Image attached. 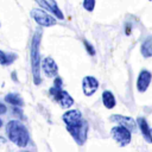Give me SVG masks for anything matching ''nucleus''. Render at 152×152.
Segmentation results:
<instances>
[{
  "label": "nucleus",
  "mask_w": 152,
  "mask_h": 152,
  "mask_svg": "<svg viewBox=\"0 0 152 152\" xmlns=\"http://www.w3.org/2000/svg\"><path fill=\"white\" fill-rule=\"evenodd\" d=\"M42 28H37L34 31V34L32 37L31 42V69H32V76H33V82L36 86H39L42 83V76H40V42H42Z\"/></svg>",
  "instance_id": "obj_1"
},
{
  "label": "nucleus",
  "mask_w": 152,
  "mask_h": 152,
  "mask_svg": "<svg viewBox=\"0 0 152 152\" xmlns=\"http://www.w3.org/2000/svg\"><path fill=\"white\" fill-rule=\"evenodd\" d=\"M7 138L17 146L25 147L30 141V134L24 124L18 120H11L6 125Z\"/></svg>",
  "instance_id": "obj_2"
},
{
  "label": "nucleus",
  "mask_w": 152,
  "mask_h": 152,
  "mask_svg": "<svg viewBox=\"0 0 152 152\" xmlns=\"http://www.w3.org/2000/svg\"><path fill=\"white\" fill-rule=\"evenodd\" d=\"M88 122L86 120H83L82 122H80L76 126H71V127H66L68 132L70 133V135L74 138V140L77 142V145H83L87 140V135H88Z\"/></svg>",
  "instance_id": "obj_3"
},
{
  "label": "nucleus",
  "mask_w": 152,
  "mask_h": 152,
  "mask_svg": "<svg viewBox=\"0 0 152 152\" xmlns=\"http://www.w3.org/2000/svg\"><path fill=\"white\" fill-rule=\"evenodd\" d=\"M110 135L118 142V145L121 146V147L127 146L131 142V139H132L131 131H128L127 128H125L122 126H119V125L114 126L110 129Z\"/></svg>",
  "instance_id": "obj_4"
},
{
  "label": "nucleus",
  "mask_w": 152,
  "mask_h": 152,
  "mask_svg": "<svg viewBox=\"0 0 152 152\" xmlns=\"http://www.w3.org/2000/svg\"><path fill=\"white\" fill-rule=\"evenodd\" d=\"M31 17L32 19L39 25V26H43V27H50V26H53L56 25V19L50 15L49 13L44 12L43 10H39V8H34L31 11Z\"/></svg>",
  "instance_id": "obj_5"
},
{
  "label": "nucleus",
  "mask_w": 152,
  "mask_h": 152,
  "mask_svg": "<svg viewBox=\"0 0 152 152\" xmlns=\"http://www.w3.org/2000/svg\"><path fill=\"white\" fill-rule=\"evenodd\" d=\"M64 124L66 127H71V126H76L80 122H82L84 119L82 116V113L78 109H69L66 110L63 116H62Z\"/></svg>",
  "instance_id": "obj_6"
},
{
  "label": "nucleus",
  "mask_w": 152,
  "mask_h": 152,
  "mask_svg": "<svg viewBox=\"0 0 152 152\" xmlns=\"http://www.w3.org/2000/svg\"><path fill=\"white\" fill-rule=\"evenodd\" d=\"M99 89V81L94 76H84L82 78V90L86 96H91Z\"/></svg>",
  "instance_id": "obj_7"
},
{
  "label": "nucleus",
  "mask_w": 152,
  "mask_h": 152,
  "mask_svg": "<svg viewBox=\"0 0 152 152\" xmlns=\"http://www.w3.org/2000/svg\"><path fill=\"white\" fill-rule=\"evenodd\" d=\"M40 68L48 77H57L58 75V66L57 63L51 57H45L40 62Z\"/></svg>",
  "instance_id": "obj_8"
},
{
  "label": "nucleus",
  "mask_w": 152,
  "mask_h": 152,
  "mask_svg": "<svg viewBox=\"0 0 152 152\" xmlns=\"http://www.w3.org/2000/svg\"><path fill=\"white\" fill-rule=\"evenodd\" d=\"M110 121L118 124L119 126H122L125 128H127L128 131L133 132L137 128V124L135 120L131 116H126V115H120V114H114L110 116Z\"/></svg>",
  "instance_id": "obj_9"
},
{
  "label": "nucleus",
  "mask_w": 152,
  "mask_h": 152,
  "mask_svg": "<svg viewBox=\"0 0 152 152\" xmlns=\"http://www.w3.org/2000/svg\"><path fill=\"white\" fill-rule=\"evenodd\" d=\"M151 81H152V74H151V71H148L146 69L141 70L139 72V75H138V78H137V89H138V91L145 93L147 90Z\"/></svg>",
  "instance_id": "obj_10"
},
{
  "label": "nucleus",
  "mask_w": 152,
  "mask_h": 152,
  "mask_svg": "<svg viewBox=\"0 0 152 152\" xmlns=\"http://www.w3.org/2000/svg\"><path fill=\"white\" fill-rule=\"evenodd\" d=\"M34 1H36L40 7L45 8V10L49 11L50 13H52L56 18H58V19H63V18H64L62 11L59 10V7H58V5H57V2H56L55 0H34Z\"/></svg>",
  "instance_id": "obj_11"
},
{
  "label": "nucleus",
  "mask_w": 152,
  "mask_h": 152,
  "mask_svg": "<svg viewBox=\"0 0 152 152\" xmlns=\"http://www.w3.org/2000/svg\"><path fill=\"white\" fill-rule=\"evenodd\" d=\"M53 100L57 101L58 104H59L62 108H65V109L70 108V107L74 104V99L69 95V93H68L66 90H62Z\"/></svg>",
  "instance_id": "obj_12"
},
{
  "label": "nucleus",
  "mask_w": 152,
  "mask_h": 152,
  "mask_svg": "<svg viewBox=\"0 0 152 152\" xmlns=\"http://www.w3.org/2000/svg\"><path fill=\"white\" fill-rule=\"evenodd\" d=\"M137 124L139 125V128H140V132H141L144 139L148 144H152V137H151V133H150V127H148V124L145 120V118H138Z\"/></svg>",
  "instance_id": "obj_13"
},
{
  "label": "nucleus",
  "mask_w": 152,
  "mask_h": 152,
  "mask_svg": "<svg viewBox=\"0 0 152 152\" xmlns=\"http://www.w3.org/2000/svg\"><path fill=\"white\" fill-rule=\"evenodd\" d=\"M102 103L107 109H112L116 104V100L110 90H104L102 93Z\"/></svg>",
  "instance_id": "obj_14"
},
{
  "label": "nucleus",
  "mask_w": 152,
  "mask_h": 152,
  "mask_svg": "<svg viewBox=\"0 0 152 152\" xmlns=\"http://www.w3.org/2000/svg\"><path fill=\"white\" fill-rule=\"evenodd\" d=\"M141 55L145 57V58H148V57H152V36L151 37H147L142 44H141Z\"/></svg>",
  "instance_id": "obj_15"
},
{
  "label": "nucleus",
  "mask_w": 152,
  "mask_h": 152,
  "mask_svg": "<svg viewBox=\"0 0 152 152\" xmlns=\"http://www.w3.org/2000/svg\"><path fill=\"white\" fill-rule=\"evenodd\" d=\"M5 101L15 106V107H23L24 106V100L23 97L19 95V94H13V93H10L5 96Z\"/></svg>",
  "instance_id": "obj_16"
},
{
  "label": "nucleus",
  "mask_w": 152,
  "mask_h": 152,
  "mask_svg": "<svg viewBox=\"0 0 152 152\" xmlns=\"http://www.w3.org/2000/svg\"><path fill=\"white\" fill-rule=\"evenodd\" d=\"M17 59L15 53H6L2 50H0V64L1 65H10Z\"/></svg>",
  "instance_id": "obj_17"
},
{
  "label": "nucleus",
  "mask_w": 152,
  "mask_h": 152,
  "mask_svg": "<svg viewBox=\"0 0 152 152\" xmlns=\"http://www.w3.org/2000/svg\"><path fill=\"white\" fill-rule=\"evenodd\" d=\"M83 8L88 12H93L95 7V0H83Z\"/></svg>",
  "instance_id": "obj_18"
},
{
  "label": "nucleus",
  "mask_w": 152,
  "mask_h": 152,
  "mask_svg": "<svg viewBox=\"0 0 152 152\" xmlns=\"http://www.w3.org/2000/svg\"><path fill=\"white\" fill-rule=\"evenodd\" d=\"M83 44H84V46H86V50H87V52L90 55V56H94L95 55V49H94V46L88 42V40H83Z\"/></svg>",
  "instance_id": "obj_19"
},
{
  "label": "nucleus",
  "mask_w": 152,
  "mask_h": 152,
  "mask_svg": "<svg viewBox=\"0 0 152 152\" xmlns=\"http://www.w3.org/2000/svg\"><path fill=\"white\" fill-rule=\"evenodd\" d=\"M6 106L5 104H2V103H0V114H4V113H6Z\"/></svg>",
  "instance_id": "obj_20"
},
{
  "label": "nucleus",
  "mask_w": 152,
  "mask_h": 152,
  "mask_svg": "<svg viewBox=\"0 0 152 152\" xmlns=\"http://www.w3.org/2000/svg\"><path fill=\"white\" fill-rule=\"evenodd\" d=\"M5 142H6V139L2 138V137H0V145H4Z\"/></svg>",
  "instance_id": "obj_21"
},
{
  "label": "nucleus",
  "mask_w": 152,
  "mask_h": 152,
  "mask_svg": "<svg viewBox=\"0 0 152 152\" xmlns=\"http://www.w3.org/2000/svg\"><path fill=\"white\" fill-rule=\"evenodd\" d=\"M150 133H151V137H152V128H150Z\"/></svg>",
  "instance_id": "obj_22"
},
{
  "label": "nucleus",
  "mask_w": 152,
  "mask_h": 152,
  "mask_svg": "<svg viewBox=\"0 0 152 152\" xmlns=\"http://www.w3.org/2000/svg\"><path fill=\"white\" fill-rule=\"evenodd\" d=\"M2 126V121H1V119H0V127Z\"/></svg>",
  "instance_id": "obj_23"
},
{
  "label": "nucleus",
  "mask_w": 152,
  "mask_h": 152,
  "mask_svg": "<svg viewBox=\"0 0 152 152\" xmlns=\"http://www.w3.org/2000/svg\"><path fill=\"white\" fill-rule=\"evenodd\" d=\"M150 1H152V0H150Z\"/></svg>",
  "instance_id": "obj_24"
}]
</instances>
